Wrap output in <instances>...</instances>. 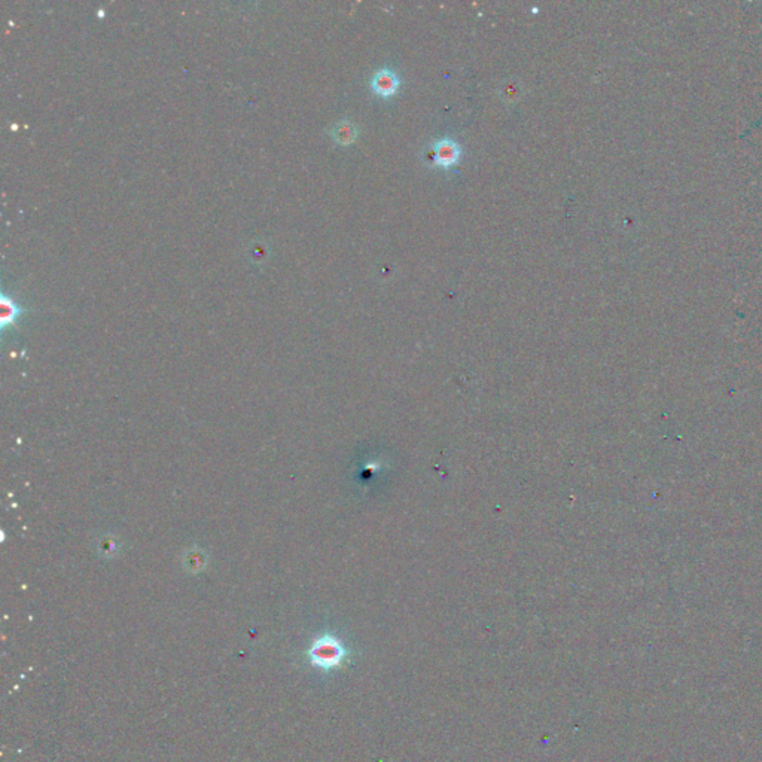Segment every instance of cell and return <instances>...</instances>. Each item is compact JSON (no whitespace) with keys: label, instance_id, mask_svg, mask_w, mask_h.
I'll return each mask as SVG.
<instances>
[{"label":"cell","instance_id":"1","mask_svg":"<svg viewBox=\"0 0 762 762\" xmlns=\"http://www.w3.org/2000/svg\"><path fill=\"white\" fill-rule=\"evenodd\" d=\"M308 655L311 663L315 666L323 670H331L342 664L345 658V649L337 637L326 634L316 640Z\"/></svg>","mask_w":762,"mask_h":762},{"label":"cell","instance_id":"2","mask_svg":"<svg viewBox=\"0 0 762 762\" xmlns=\"http://www.w3.org/2000/svg\"><path fill=\"white\" fill-rule=\"evenodd\" d=\"M371 86L378 96L390 97L396 93L397 86H400V79H397V76L392 71L383 68V71H378L374 75Z\"/></svg>","mask_w":762,"mask_h":762},{"label":"cell","instance_id":"3","mask_svg":"<svg viewBox=\"0 0 762 762\" xmlns=\"http://www.w3.org/2000/svg\"><path fill=\"white\" fill-rule=\"evenodd\" d=\"M460 148L456 142L444 138L435 145V163L442 167H449L459 161Z\"/></svg>","mask_w":762,"mask_h":762},{"label":"cell","instance_id":"4","mask_svg":"<svg viewBox=\"0 0 762 762\" xmlns=\"http://www.w3.org/2000/svg\"><path fill=\"white\" fill-rule=\"evenodd\" d=\"M21 315V307L16 304L12 298L6 297L5 293L2 295V316H0V325L5 329L9 325H14L16 319Z\"/></svg>","mask_w":762,"mask_h":762},{"label":"cell","instance_id":"5","mask_svg":"<svg viewBox=\"0 0 762 762\" xmlns=\"http://www.w3.org/2000/svg\"><path fill=\"white\" fill-rule=\"evenodd\" d=\"M332 134H334V138L338 143L349 145L356 138L357 131H356V127H355L353 123H349V121H342V123L337 124V127L334 128Z\"/></svg>","mask_w":762,"mask_h":762}]
</instances>
